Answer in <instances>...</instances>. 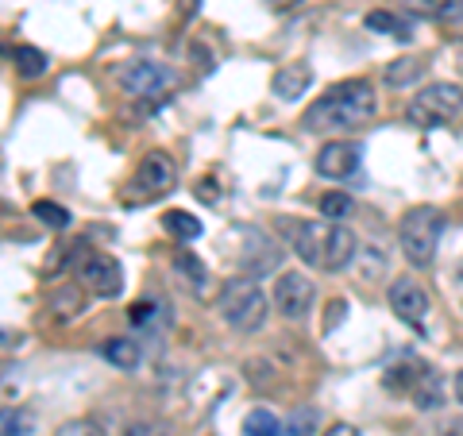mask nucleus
<instances>
[{
    "instance_id": "72a5a7b5",
    "label": "nucleus",
    "mask_w": 463,
    "mask_h": 436,
    "mask_svg": "<svg viewBox=\"0 0 463 436\" xmlns=\"http://www.w3.org/2000/svg\"><path fill=\"white\" fill-rule=\"evenodd\" d=\"M448 429H452V436H463V421H448Z\"/></svg>"
},
{
    "instance_id": "2f4dec72",
    "label": "nucleus",
    "mask_w": 463,
    "mask_h": 436,
    "mask_svg": "<svg viewBox=\"0 0 463 436\" xmlns=\"http://www.w3.org/2000/svg\"><path fill=\"white\" fill-rule=\"evenodd\" d=\"M20 344H24L20 332H0V347H5V352H16Z\"/></svg>"
},
{
    "instance_id": "1a4fd4ad",
    "label": "nucleus",
    "mask_w": 463,
    "mask_h": 436,
    "mask_svg": "<svg viewBox=\"0 0 463 436\" xmlns=\"http://www.w3.org/2000/svg\"><path fill=\"white\" fill-rule=\"evenodd\" d=\"M78 279L93 298H105V301L120 298V289H124V270L112 255H85L78 267Z\"/></svg>"
},
{
    "instance_id": "f3484780",
    "label": "nucleus",
    "mask_w": 463,
    "mask_h": 436,
    "mask_svg": "<svg viewBox=\"0 0 463 436\" xmlns=\"http://www.w3.org/2000/svg\"><path fill=\"white\" fill-rule=\"evenodd\" d=\"M367 32H374V35H390V39H402V43H410L413 39V24L405 20V16H398V12H367Z\"/></svg>"
},
{
    "instance_id": "f704fd0d",
    "label": "nucleus",
    "mask_w": 463,
    "mask_h": 436,
    "mask_svg": "<svg viewBox=\"0 0 463 436\" xmlns=\"http://www.w3.org/2000/svg\"><path fill=\"white\" fill-rule=\"evenodd\" d=\"M456 398H459V402H463V371H459V374H456Z\"/></svg>"
},
{
    "instance_id": "39448f33",
    "label": "nucleus",
    "mask_w": 463,
    "mask_h": 436,
    "mask_svg": "<svg viewBox=\"0 0 463 436\" xmlns=\"http://www.w3.org/2000/svg\"><path fill=\"white\" fill-rule=\"evenodd\" d=\"M444 236V213L432 209V205H417L402 216L398 224V243H402V255L410 259L413 267H429L437 259V247Z\"/></svg>"
},
{
    "instance_id": "c756f323",
    "label": "nucleus",
    "mask_w": 463,
    "mask_h": 436,
    "mask_svg": "<svg viewBox=\"0 0 463 436\" xmlns=\"http://www.w3.org/2000/svg\"><path fill=\"white\" fill-rule=\"evenodd\" d=\"M155 313H158V305H155V301H136L128 317H132V325H151V321H155Z\"/></svg>"
},
{
    "instance_id": "f03ea898",
    "label": "nucleus",
    "mask_w": 463,
    "mask_h": 436,
    "mask_svg": "<svg viewBox=\"0 0 463 436\" xmlns=\"http://www.w3.org/2000/svg\"><path fill=\"white\" fill-rule=\"evenodd\" d=\"M282 232L294 243V251L301 263H309L317 270L336 274L359 255V240L352 228H344L336 221H282Z\"/></svg>"
},
{
    "instance_id": "f257e3e1",
    "label": "nucleus",
    "mask_w": 463,
    "mask_h": 436,
    "mask_svg": "<svg viewBox=\"0 0 463 436\" xmlns=\"http://www.w3.org/2000/svg\"><path fill=\"white\" fill-rule=\"evenodd\" d=\"M374 112H379L374 85L364 78H352V81L332 85L325 97H317L306 109V116H301V128L306 132H355Z\"/></svg>"
},
{
    "instance_id": "dca6fc26",
    "label": "nucleus",
    "mask_w": 463,
    "mask_h": 436,
    "mask_svg": "<svg viewBox=\"0 0 463 436\" xmlns=\"http://www.w3.org/2000/svg\"><path fill=\"white\" fill-rule=\"evenodd\" d=\"M402 8L413 12V16L440 20V24H456L463 16V0H402Z\"/></svg>"
},
{
    "instance_id": "b1692460",
    "label": "nucleus",
    "mask_w": 463,
    "mask_h": 436,
    "mask_svg": "<svg viewBox=\"0 0 463 436\" xmlns=\"http://www.w3.org/2000/svg\"><path fill=\"white\" fill-rule=\"evenodd\" d=\"M352 209H355V201L347 197V194H325L321 197V216H325V221L344 224L347 216H352Z\"/></svg>"
},
{
    "instance_id": "412c9836",
    "label": "nucleus",
    "mask_w": 463,
    "mask_h": 436,
    "mask_svg": "<svg viewBox=\"0 0 463 436\" xmlns=\"http://www.w3.org/2000/svg\"><path fill=\"white\" fill-rule=\"evenodd\" d=\"M410 402L417 405V410H437V405L444 402V390H440V374L429 371L421 383H417V390L410 394Z\"/></svg>"
},
{
    "instance_id": "f8f14e48",
    "label": "nucleus",
    "mask_w": 463,
    "mask_h": 436,
    "mask_svg": "<svg viewBox=\"0 0 463 436\" xmlns=\"http://www.w3.org/2000/svg\"><path fill=\"white\" fill-rule=\"evenodd\" d=\"M309 85H313V66L309 62H289L282 70H274L270 93L279 100H298L301 93H309Z\"/></svg>"
},
{
    "instance_id": "0eeeda50",
    "label": "nucleus",
    "mask_w": 463,
    "mask_h": 436,
    "mask_svg": "<svg viewBox=\"0 0 463 436\" xmlns=\"http://www.w3.org/2000/svg\"><path fill=\"white\" fill-rule=\"evenodd\" d=\"M459 112H463V90H459V85L437 81V85H429V90H421L410 100L405 120L417 124V128H440V124H448Z\"/></svg>"
},
{
    "instance_id": "cd10ccee",
    "label": "nucleus",
    "mask_w": 463,
    "mask_h": 436,
    "mask_svg": "<svg viewBox=\"0 0 463 436\" xmlns=\"http://www.w3.org/2000/svg\"><path fill=\"white\" fill-rule=\"evenodd\" d=\"M54 436H105V432H100V425L93 417H78V421H66Z\"/></svg>"
},
{
    "instance_id": "a878e982",
    "label": "nucleus",
    "mask_w": 463,
    "mask_h": 436,
    "mask_svg": "<svg viewBox=\"0 0 463 436\" xmlns=\"http://www.w3.org/2000/svg\"><path fill=\"white\" fill-rule=\"evenodd\" d=\"M32 432V417L24 410H5L0 413V436H27Z\"/></svg>"
},
{
    "instance_id": "a211bd4d",
    "label": "nucleus",
    "mask_w": 463,
    "mask_h": 436,
    "mask_svg": "<svg viewBox=\"0 0 463 436\" xmlns=\"http://www.w3.org/2000/svg\"><path fill=\"white\" fill-rule=\"evenodd\" d=\"M100 355H105L112 367H120V371H136V367H139V359H143V347H139V340L112 336V340L100 344Z\"/></svg>"
},
{
    "instance_id": "4be33fe9",
    "label": "nucleus",
    "mask_w": 463,
    "mask_h": 436,
    "mask_svg": "<svg viewBox=\"0 0 463 436\" xmlns=\"http://www.w3.org/2000/svg\"><path fill=\"white\" fill-rule=\"evenodd\" d=\"M243 436H282V421L259 405V410L243 417Z\"/></svg>"
},
{
    "instance_id": "ddd939ff",
    "label": "nucleus",
    "mask_w": 463,
    "mask_h": 436,
    "mask_svg": "<svg viewBox=\"0 0 463 436\" xmlns=\"http://www.w3.org/2000/svg\"><path fill=\"white\" fill-rule=\"evenodd\" d=\"M279 263H282V251L270 240H251V251L240 255V267L248 279H263V274L279 270Z\"/></svg>"
},
{
    "instance_id": "473e14b6",
    "label": "nucleus",
    "mask_w": 463,
    "mask_h": 436,
    "mask_svg": "<svg viewBox=\"0 0 463 436\" xmlns=\"http://www.w3.org/2000/svg\"><path fill=\"white\" fill-rule=\"evenodd\" d=\"M325 436H359V429H355V425H347V421H336L332 429H325Z\"/></svg>"
},
{
    "instance_id": "423d86ee",
    "label": "nucleus",
    "mask_w": 463,
    "mask_h": 436,
    "mask_svg": "<svg viewBox=\"0 0 463 436\" xmlns=\"http://www.w3.org/2000/svg\"><path fill=\"white\" fill-rule=\"evenodd\" d=\"M174 182H178V163L166 151H147L143 163L136 166L132 182H128L124 201L128 205H147V201H158L163 194H170Z\"/></svg>"
},
{
    "instance_id": "aec40b11",
    "label": "nucleus",
    "mask_w": 463,
    "mask_h": 436,
    "mask_svg": "<svg viewBox=\"0 0 463 436\" xmlns=\"http://www.w3.org/2000/svg\"><path fill=\"white\" fill-rule=\"evenodd\" d=\"M163 228L170 232V236H178V240H197L201 236V221L194 213H185V209H170L163 216Z\"/></svg>"
},
{
    "instance_id": "6e6552de",
    "label": "nucleus",
    "mask_w": 463,
    "mask_h": 436,
    "mask_svg": "<svg viewBox=\"0 0 463 436\" xmlns=\"http://www.w3.org/2000/svg\"><path fill=\"white\" fill-rule=\"evenodd\" d=\"M313 301H317V289H313V282L306 279V274H298V270L279 274V282H274V309H279L286 321L309 317Z\"/></svg>"
},
{
    "instance_id": "c9c22d12",
    "label": "nucleus",
    "mask_w": 463,
    "mask_h": 436,
    "mask_svg": "<svg viewBox=\"0 0 463 436\" xmlns=\"http://www.w3.org/2000/svg\"><path fill=\"white\" fill-rule=\"evenodd\" d=\"M459 74H463V51H459Z\"/></svg>"
},
{
    "instance_id": "5701e85b",
    "label": "nucleus",
    "mask_w": 463,
    "mask_h": 436,
    "mask_svg": "<svg viewBox=\"0 0 463 436\" xmlns=\"http://www.w3.org/2000/svg\"><path fill=\"white\" fill-rule=\"evenodd\" d=\"M425 66H429V62H421V58H398V62H390L386 81H390V85H413L417 78L425 74Z\"/></svg>"
},
{
    "instance_id": "9b49d317",
    "label": "nucleus",
    "mask_w": 463,
    "mask_h": 436,
    "mask_svg": "<svg viewBox=\"0 0 463 436\" xmlns=\"http://www.w3.org/2000/svg\"><path fill=\"white\" fill-rule=\"evenodd\" d=\"M429 289L417 282V279H398V282H390V309H394L405 325H425V317H429Z\"/></svg>"
},
{
    "instance_id": "393cba45",
    "label": "nucleus",
    "mask_w": 463,
    "mask_h": 436,
    "mask_svg": "<svg viewBox=\"0 0 463 436\" xmlns=\"http://www.w3.org/2000/svg\"><path fill=\"white\" fill-rule=\"evenodd\" d=\"M32 216H35L39 224H47V228H66L70 224V213L62 205H54V201H35Z\"/></svg>"
},
{
    "instance_id": "4468645a",
    "label": "nucleus",
    "mask_w": 463,
    "mask_h": 436,
    "mask_svg": "<svg viewBox=\"0 0 463 436\" xmlns=\"http://www.w3.org/2000/svg\"><path fill=\"white\" fill-rule=\"evenodd\" d=\"M429 371H432L429 363H394V367H386L383 383H386V390H394V394H405V398H410L413 390H417V383H421Z\"/></svg>"
},
{
    "instance_id": "7c9ffc66",
    "label": "nucleus",
    "mask_w": 463,
    "mask_h": 436,
    "mask_svg": "<svg viewBox=\"0 0 463 436\" xmlns=\"http://www.w3.org/2000/svg\"><path fill=\"white\" fill-rule=\"evenodd\" d=\"M328 309H332V317H328V321H325V332H332V328H336V325L344 321L347 305H344V301H332V305H328Z\"/></svg>"
},
{
    "instance_id": "bb28decb",
    "label": "nucleus",
    "mask_w": 463,
    "mask_h": 436,
    "mask_svg": "<svg viewBox=\"0 0 463 436\" xmlns=\"http://www.w3.org/2000/svg\"><path fill=\"white\" fill-rule=\"evenodd\" d=\"M286 436H317V413L313 410H298L294 417H289Z\"/></svg>"
},
{
    "instance_id": "2eb2a0df",
    "label": "nucleus",
    "mask_w": 463,
    "mask_h": 436,
    "mask_svg": "<svg viewBox=\"0 0 463 436\" xmlns=\"http://www.w3.org/2000/svg\"><path fill=\"white\" fill-rule=\"evenodd\" d=\"M170 267L178 270V279H182L185 286H190L194 294H205V286H209V267L201 263V259H197L194 251H185V247H182V251H174Z\"/></svg>"
},
{
    "instance_id": "20e7f679",
    "label": "nucleus",
    "mask_w": 463,
    "mask_h": 436,
    "mask_svg": "<svg viewBox=\"0 0 463 436\" xmlns=\"http://www.w3.org/2000/svg\"><path fill=\"white\" fill-rule=\"evenodd\" d=\"M116 81H120V90L139 100V105H163V100L174 97V90L182 85V78L174 74L170 66L163 62H151V58H136V62H124L116 70Z\"/></svg>"
},
{
    "instance_id": "9d476101",
    "label": "nucleus",
    "mask_w": 463,
    "mask_h": 436,
    "mask_svg": "<svg viewBox=\"0 0 463 436\" xmlns=\"http://www.w3.org/2000/svg\"><path fill=\"white\" fill-rule=\"evenodd\" d=\"M359 158H364V147L352 139H332L325 143L321 151H317V174H325V178L340 182V178H352V174L359 170Z\"/></svg>"
},
{
    "instance_id": "e433bc0d",
    "label": "nucleus",
    "mask_w": 463,
    "mask_h": 436,
    "mask_svg": "<svg viewBox=\"0 0 463 436\" xmlns=\"http://www.w3.org/2000/svg\"><path fill=\"white\" fill-rule=\"evenodd\" d=\"M459 282H463V263H459Z\"/></svg>"
},
{
    "instance_id": "6ab92c4d",
    "label": "nucleus",
    "mask_w": 463,
    "mask_h": 436,
    "mask_svg": "<svg viewBox=\"0 0 463 436\" xmlns=\"http://www.w3.org/2000/svg\"><path fill=\"white\" fill-rule=\"evenodd\" d=\"M12 66H16V74H24V78H43L51 70V58H47V51L20 43V47H12Z\"/></svg>"
},
{
    "instance_id": "7ed1b4c3",
    "label": "nucleus",
    "mask_w": 463,
    "mask_h": 436,
    "mask_svg": "<svg viewBox=\"0 0 463 436\" xmlns=\"http://www.w3.org/2000/svg\"><path fill=\"white\" fill-rule=\"evenodd\" d=\"M216 309H221V321L232 325L236 332H259L267 325L270 301L267 294L255 286V279H228L221 286V298H216Z\"/></svg>"
},
{
    "instance_id": "c85d7f7f",
    "label": "nucleus",
    "mask_w": 463,
    "mask_h": 436,
    "mask_svg": "<svg viewBox=\"0 0 463 436\" xmlns=\"http://www.w3.org/2000/svg\"><path fill=\"white\" fill-rule=\"evenodd\" d=\"M124 436H174L166 425H158V421H136V425H128Z\"/></svg>"
}]
</instances>
